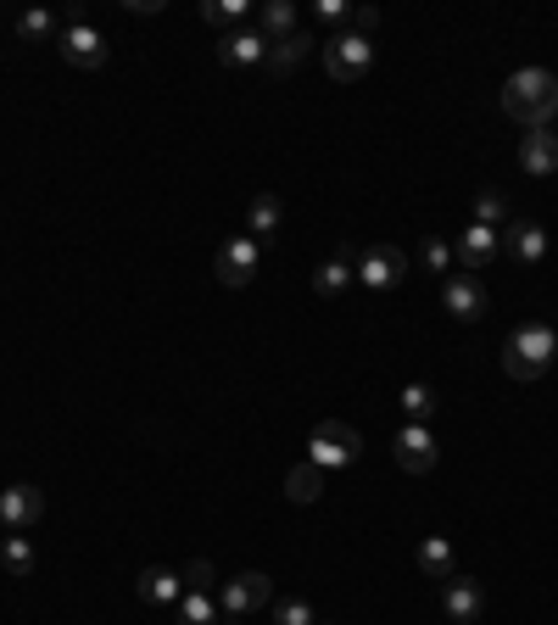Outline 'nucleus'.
<instances>
[{
  "mask_svg": "<svg viewBox=\"0 0 558 625\" xmlns=\"http://www.w3.org/2000/svg\"><path fill=\"white\" fill-rule=\"evenodd\" d=\"M502 118H513L525 135L530 129H552V118H558V79L547 68H519L502 85Z\"/></svg>",
  "mask_w": 558,
  "mask_h": 625,
  "instance_id": "1",
  "label": "nucleus"
},
{
  "mask_svg": "<svg viewBox=\"0 0 558 625\" xmlns=\"http://www.w3.org/2000/svg\"><path fill=\"white\" fill-rule=\"evenodd\" d=\"M552 352H558L552 324H519L502 346V374L508 380H541L552 369Z\"/></svg>",
  "mask_w": 558,
  "mask_h": 625,
  "instance_id": "2",
  "label": "nucleus"
},
{
  "mask_svg": "<svg viewBox=\"0 0 558 625\" xmlns=\"http://www.w3.org/2000/svg\"><path fill=\"white\" fill-rule=\"evenodd\" d=\"M358 452H363V436H358L352 424H341V419H324V424H313V436H307V463H319L324 475L358 463Z\"/></svg>",
  "mask_w": 558,
  "mask_h": 625,
  "instance_id": "3",
  "label": "nucleus"
},
{
  "mask_svg": "<svg viewBox=\"0 0 558 625\" xmlns=\"http://www.w3.org/2000/svg\"><path fill=\"white\" fill-rule=\"evenodd\" d=\"M369 68H374V40H363V35H335V40H324V74H330L335 85H358Z\"/></svg>",
  "mask_w": 558,
  "mask_h": 625,
  "instance_id": "4",
  "label": "nucleus"
},
{
  "mask_svg": "<svg viewBox=\"0 0 558 625\" xmlns=\"http://www.w3.org/2000/svg\"><path fill=\"white\" fill-rule=\"evenodd\" d=\"M257 263H263V246H257L252 235H229V241L218 246V257H213V274H218V285L241 291V285L257 280Z\"/></svg>",
  "mask_w": 558,
  "mask_h": 625,
  "instance_id": "5",
  "label": "nucleus"
},
{
  "mask_svg": "<svg viewBox=\"0 0 558 625\" xmlns=\"http://www.w3.org/2000/svg\"><path fill=\"white\" fill-rule=\"evenodd\" d=\"M408 268H413V263H408L402 246H369V252L352 263V274H358L369 291H397V285L408 280Z\"/></svg>",
  "mask_w": 558,
  "mask_h": 625,
  "instance_id": "6",
  "label": "nucleus"
},
{
  "mask_svg": "<svg viewBox=\"0 0 558 625\" xmlns=\"http://www.w3.org/2000/svg\"><path fill=\"white\" fill-rule=\"evenodd\" d=\"M268 603H274V580H268L263 569H246V575L224 580V592H218V608H224L229 619H246V614H257V608H268Z\"/></svg>",
  "mask_w": 558,
  "mask_h": 625,
  "instance_id": "7",
  "label": "nucleus"
},
{
  "mask_svg": "<svg viewBox=\"0 0 558 625\" xmlns=\"http://www.w3.org/2000/svg\"><path fill=\"white\" fill-rule=\"evenodd\" d=\"M441 302H447V313L463 319V324H474V319L491 313V291L480 285V274H463V268L441 280Z\"/></svg>",
  "mask_w": 558,
  "mask_h": 625,
  "instance_id": "8",
  "label": "nucleus"
},
{
  "mask_svg": "<svg viewBox=\"0 0 558 625\" xmlns=\"http://www.w3.org/2000/svg\"><path fill=\"white\" fill-rule=\"evenodd\" d=\"M57 51L74 62V68H85V74H96V68H107V40L90 29V23H62V35H57Z\"/></svg>",
  "mask_w": 558,
  "mask_h": 625,
  "instance_id": "9",
  "label": "nucleus"
},
{
  "mask_svg": "<svg viewBox=\"0 0 558 625\" xmlns=\"http://www.w3.org/2000/svg\"><path fill=\"white\" fill-rule=\"evenodd\" d=\"M391 458L408 475H430L435 469V436H430V424H402L397 441H391Z\"/></svg>",
  "mask_w": 558,
  "mask_h": 625,
  "instance_id": "10",
  "label": "nucleus"
},
{
  "mask_svg": "<svg viewBox=\"0 0 558 625\" xmlns=\"http://www.w3.org/2000/svg\"><path fill=\"white\" fill-rule=\"evenodd\" d=\"M46 519V491L40 486H7L0 491V525L7 530H29Z\"/></svg>",
  "mask_w": 558,
  "mask_h": 625,
  "instance_id": "11",
  "label": "nucleus"
},
{
  "mask_svg": "<svg viewBox=\"0 0 558 625\" xmlns=\"http://www.w3.org/2000/svg\"><path fill=\"white\" fill-rule=\"evenodd\" d=\"M497 252H502V235H497V230H486V224H469V230L458 235V246H452V257L463 263V274L491 268V263H497Z\"/></svg>",
  "mask_w": 558,
  "mask_h": 625,
  "instance_id": "12",
  "label": "nucleus"
},
{
  "mask_svg": "<svg viewBox=\"0 0 558 625\" xmlns=\"http://www.w3.org/2000/svg\"><path fill=\"white\" fill-rule=\"evenodd\" d=\"M441 608H447V619L469 625V619L486 614V586L469 580V575H452V580H441Z\"/></svg>",
  "mask_w": 558,
  "mask_h": 625,
  "instance_id": "13",
  "label": "nucleus"
},
{
  "mask_svg": "<svg viewBox=\"0 0 558 625\" xmlns=\"http://www.w3.org/2000/svg\"><path fill=\"white\" fill-rule=\"evenodd\" d=\"M218 62H224V68H263V62H268L263 29H235V35H224V40H218Z\"/></svg>",
  "mask_w": 558,
  "mask_h": 625,
  "instance_id": "14",
  "label": "nucleus"
},
{
  "mask_svg": "<svg viewBox=\"0 0 558 625\" xmlns=\"http://www.w3.org/2000/svg\"><path fill=\"white\" fill-rule=\"evenodd\" d=\"M519 168H525L530 179L558 174V135H552V129H530V135L519 140Z\"/></svg>",
  "mask_w": 558,
  "mask_h": 625,
  "instance_id": "15",
  "label": "nucleus"
},
{
  "mask_svg": "<svg viewBox=\"0 0 558 625\" xmlns=\"http://www.w3.org/2000/svg\"><path fill=\"white\" fill-rule=\"evenodd\" d=\"M140 603H151V608H174L179 597H185V575H174V569H163V564H151L146 575H140Z\"/></svg>",
  "mask_w": 558,
  "mask_h": 625,
  "instance_id": "16",
  "label": "nucleus"
},
{
  "mask_svg": "<svg viewBox=\"0 0 558 625\" xmlns=\"http://www.w3.org/2000/svg\"><path fill=\"white\" fill-rule=\"evenodd\" d=\"M508 257L513 263H541L547 257V230L541 224H530V218H519V224H508Z\"/></svg>",
  "mask_w": 558,
  "mask_h": 625,
  "instance_id": "17",
  "label": "nucleus"
},
{
  "mask_svg": "<svg viewBox=\"0 0 558 625\" xmlns=\"http://www.w3.org/2000/svg\"><path fill=\"white\" fill-rule=\"evenodd\" d=\"M313 46H319V40H313L307 29H296V35H285V40L268 46V68H274V74H296V68L313 57Z\"/></svg>",
  "mask_w": 558,
  "mask_h": 625,
  "instance_id": "18",
  "label": "nucleus"
},
{
  "mask_svg": "<svg viewBox=\"0 0 558 625\" xmlns=\"http://www.w3.org/2000/svg\"><path fill=\"white\" fill-rule=\"evenodd\" d=\"M352 263H358V257L341 246L330 263H319V268H313V291H319V296H346V285L358 280V274H352Z\"/></svg>",
  "mask_w": 558,
  "mask_h": 625,
  "instance_id": "19",
  "label": "nucleus"
},
{
  "mask_svg": "<svg viewBox=\"0 0 558 625\" xmlns=\"http://www.w3.org/2000/svg\"><path fill=\"white\" fill-rule=\"evenodd\" d=\"M419 569H424L430 580H452V575H458L452 541H447V536H424V541H419Z\"/></svg>",
  "mask_w": 558,
  "mask_h": 625,
  "instance_id": "20",
  "label": "nucleus"
},
{
  "mask_svg": "<svg viewBox=\"0 0 558 625\" xmlns=\"http://www.w3.org/2000/svg\"><path fill=\"white\" fill-rule=\"evenodd\" d=\"M324 480H330V475H324L319 463H296V469L285 475V491H291V502H319V497H324Z\"/></svg>",
  "mask_w": 558,
  "mask_h": 625,
  "instance_id": "21",
  "label": "nucleus"
},
{
  "mask_svg": "<svg viewBox=\"0 0 558 625\" xmlns=\"http://www.w3.org/2000/svg\"><path fill=\"white\" fill-rule=\"evenodd\" d=\"M0 564H7L12 575H35V564H40V553H35V541H29V536H18V530H7V541H0Z\"/></svg>",
  "mask_w": 558,
  "mask_h": 625,
  "instance_id": "22",
  "label": "nucleus"
},
{
  "mask_svg": "<svg viewBox=\"0 0 558 625\" xmlns=\"http://www.w3.org/2000/svg\"><path fill=\"white\" fill-rule=\"evenodd\" d=\"M263 40L274 46V40H285V35H296V7H291V0H268V7H263Z\"/></svg>",
  "mask_w": 558,
  "mask_h": 625,
  "instance_id": "23",
  "label": "nucleus"
},
{
  "mask_svg": "<svg viewBox=\"0 0 558 625\" xmlns=\"http://www.w3.org/2000/svg\"><path fill=\"white\" fill-rule=\"evenodd\" d=\"M474 224H486V230H502V224H508V196H502L497 185L474 191Z\"/></svg>",
  "mask_w": 558,
  "mask_h": 625,
  "instance_id": "24",
  "label": "nucleus"
},
{
  "mask_svg": "<svg viewBox=\"0 0 558 625\" xmlns=\"http://www.w3.org/2000/svg\"><path fill=\"white\" fill-rule=\"evenodd\" d=\"M280 218H285L280 196H268V191H263V196L252 202V213H246V230H252V241H257V235H274V230H280Z\"/></svg>",
  "mask_w": 558,
  "mask_h": 625,
  "instance_id": "25",
  "label": "nucleus"
},
{
  "mask_svg": "<svg viewBox=\"0 0 558 625\" xmlns=\"http://www.w3.org/2000/svg\"><path fill=\"white\" fill-rule=\"evenodd\" d=\"M435 408H441V402H435V391H430V385H419V380H408V385H402V413H408V424H424Z\"/></svg>",
  "mask_w": 558,
  "mask_h": 625,
  "instance_id": "26",
  "label": "nucleus"
},
{
  "mask_svg": "<svg viewBox=\"0 0 558 625\" xmlns=\"http://www.w3.org/2000/svg\"><path fill=\"white\" fill-rule=\"evenodd\" d=\"M179 625H218V603L207 592H185L179 597Z\"/></svg>",
  "mask_w": 558,
  "mask_h": 625,
  "instance_id": "27",
  "label": "nucleus"
},
{
  "mask_svg": "<svg viewBox=\"0 0 558 625\" xmlns=\"http://www.w3.org/2000/svg\"><path fill=\"white\" fill-rule=\"evenodd\" d=\"M202 18L213 23V29H241L246 23V0H207V7H202Z\"/></svg>",
  "mask_w": 558,
  "mask_h": 625,
  "instance_id": "28",
  "label": "nucleus"
},
{
  "mask_svg": "<svg viewBox=\"0 0 558 625\" xmlns=\"http://www.w3.org/2000/svg\"><path fill=\"white\" fill-rule=\"evenodd\" d=\"M419 263H424V268H430V274H441V280H447V274H452V263H458V257H452V246H447V241H441V235H430V241H424V246H419Z\"/></svg>",
  "mask_w": 558,
  "mask_h": 625,
  "instance_id": "29",
  "label": "nucleus"
},
{
  "mask_svg": "<svg viewBox=\"0 0 558 625\" xmlns=\"http://www.w3.org/2000/svg\"><path fill=\"white\" fill-rule=\"evenodd\" d=\"M18 35H23V40H57L62 23H57L51 12H23V18H18Z\"/></svg>",
  "mask_w": 558,
  "mask_h": 625,
  "instance_id": "30",
  "label": "nucleus"
},
{
  "mask_svg": "<svg viewBox=\"0 0 558 625\" xmlns=\"http://www.w3.org/2000/svg\"><path fill=\"white\" fill-rule=\"evenodd\" d=\"M313 18H319V29H341V35H346L352 7H346V0H313Z\"/></svg>",
  "mask_w": 558,
  "mask_h": 625,
  "instance_id": "31",
  "label": "nucleus"
},
{
  "mask_svg": "<svg viewBox=\"0 0 558 625\" xmlns=\"http://www.w3.org/2000/svg\"><path fill=\"white\" fill-rule=\"evenodd\" d=\"M274 619H280V625H319V614H313L307 597H285V603L274 608Z\"/></svg>",
  "mask_w": 558,
  "mask_h": 625,
  "instance_id": "32",
  "label": "nucleus"
},
{
  "mask_svg": "<svg viewBox=\"0 0 558 625\" xmlns=\"http://www.w3.org/2000/svg\"><path fill=\"white\" fill-rule=\"evenodd\" d=\"M185 586H190V592H213V564H207V558H196V564L185 569Z\"/></svg>",
  "mask_w": 558,
  "mask_h": 625,
  "instance_id": "33",
  "label": "nucleus"
},
{
  "mask_svg": "<svg viewBox=\"0 0 558 625\" xmlns=\"http://www.w3.org/2000/svg\"><path fill=\"white\" fill-rule=\"evenodd\" d=\"M374 29H380V12H374V7H352V35H363V40H369Z\"/></svg>",
  "mask_w": 558,
  "mask_h": 625,
  "instance_id": "34",
  "label": "nucleus"
},
{
  "mask_svg": "<svg viewBox=\"0 0 558 625\" xmlns=\"http://www.w3.org/2000/svg\"><path fill=\"white\" fill-rule=\"evenodd\" d=\"M0 541H7V525H0Z\"/></svg>",
  "mask_w": 558,
  "mask_h": 625,
  "instance_id": "35",
  "label": "nucleus"
}]
</instances>
